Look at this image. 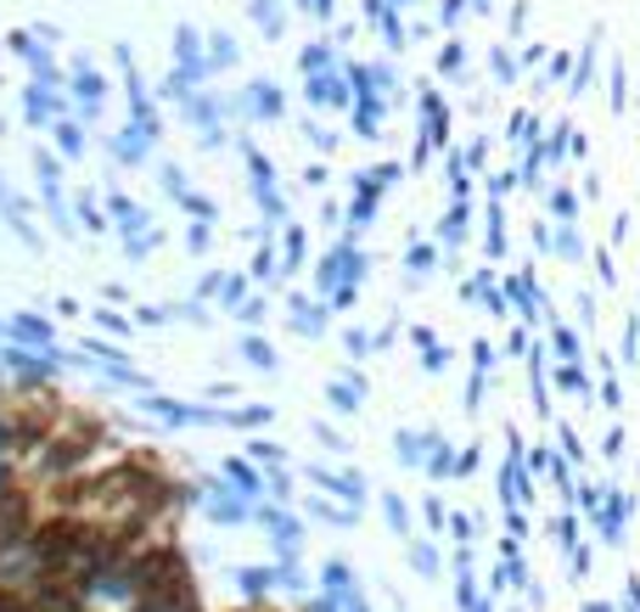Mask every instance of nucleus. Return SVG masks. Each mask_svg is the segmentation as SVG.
Listing matches in <instances>:
<instances>
[{"label":"nucleus","instance_id":"2","mask_svg":"<svg viewBox=\"0 0 640 612\" xmlns=\"http://www.w3.org/2000/svg\"><path fill=\"white\" fill-rule=\"evenodd\" d=\"M29 534V494L12 489V478H0V551H12Z\"/></svg>","mask_w":640,"mask_h":612},{"label":"nucleus","instance_id":"1","mask_svg":"<svg viewBox=\"0 0 640 612\" xmlns=\"http://www.w3.org/2000/svg\"><path fill=\"white\" fill-rule=\"evenodd\" d=\"M135 579V612H203L192 595V573L169 545H152L130 562Z\"/></svg>","mask_w":640,"mask_h":612}]
</instances>
